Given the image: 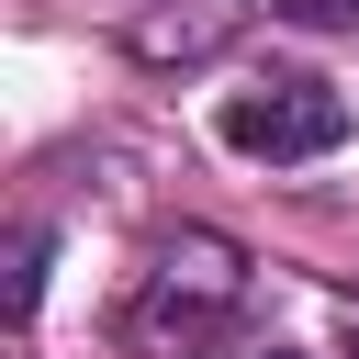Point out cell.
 Instances as JSON below:
<instances>
[{"mask_svg":"<svg viewBox=\"0 0 359 359\" xmlns=\"http://www.w3.org/2000/svg\"><path fill=\"white\" fill-rule=\"evenodd\" d=\"M0 303H11V325H22L34 303H45V236H34V224L11 236V280H0Z\"/></svg>","mask_w":359,"mask_h":359,"instance_id":"cell-3","label":"cell"},{"mask_svg":"<svg viewBox=\"0 0 359 359\" xmlns=\"http://www.w3.org/2000/svg\"><path fill=\"white\" fill-rule=\"evenodd\" d=\"M236 303H247V258H236V236H213V224H180L168 247H157V269L123 292V359H213L224 337H236Z\"/></svg>","mask_w":359,"mask_h":359,"instance_id":"cell-1","label":"cell"},{"mask_svg":"<svg viewBox=\"0 0 359 359\" xmlns=\"http://www.w3.org/2000/svg\"><path fill=\"white\" fill-rule=\"evenodd\" d=\"M213 135H224L236 157H269V168H292V157H325V146H348V101H337L325 79H303V67H269V79L224 90Z\"/></svg>","mask_w":359,"mask_h":359,"instance_id":"cell-2","label":"cell"},{"mask_svg":"<svg viewBox=\"0 0 359 359\" xmlns=\"http://www.w3.org/2000/svg\"><path fill=\"white\" fill-rule=\"evenodd\" d=\"M258 359H303V348H258Z\"/></svg>","mask_w":359,"mask_h":359,"instance_id":"cell-5","label":"cell"},{"mask_svg":"<svg viewBox=\"0 0 359 359\" xmlns=\"http://www.w3.org/2000/svg\"><path fill=\"white\" fill-rule=\"evenodd\" d=\"M280 11H292L303 34H348V22H359V0H280Z\"/></svg>","mask_w":359,"mask_h":359,"instance_id":"cell-4","label":"cell"}]
</instances>
